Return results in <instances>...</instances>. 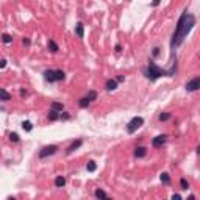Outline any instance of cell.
I'll list each match as a JSON object with an SVG mask.
<instances>
[{"mask_svg": "<svg viewBox=\"0 0 200 200\" xmlns=\"http://www.w3.org/2000/svg\"><path fill=\"white\" fill-rule=\"evenodd\" d=\"M86 99L89 100V102H94V100H97V92L96 91H89L86 94Z\"/></svg>", "mask_w": 200, "mask_h": 200, "instance_id": "d4e9b609", "label": "cell"}, {"mask_svg": "<svg viewBox=\"0 0 200 200\" xmlns=\"http://www.w3.org/2000/svg\"><path fill=\"white\" fill-rule=\"evenodd\" d=\"M64 78H66V74H64V70H61V69L55 70V80H57V81H63Z\"/></svg>", "mask_w": 200, "mask_h": 200, "instance_id": "ac0fdd59", "label": "cell"}, {"mask_svg": "<svg viewBox=\"0 0 200 200\" xmlns=\"http://www.w3.org/2000/svg\"><path fill=\"white\" fill-rule=\"evenodd\" d=\"M81 144H83V141H81V139H77V141H74V142H72L70 146L67 147V149H66V153L69 155V153H72V152H75L77 149H80V147H81Z\"/></svg>", "mask_w": 200, "mask_h": 200, "instance_id": "ba28073f", "label": "cell"}, {"mask_svg": "<svg viewBox=\"0 0 200 200\" xmlns=\"http://www.w3.org/2000/svg\"><path fill=\"white\" fill-rule=\"evenodd\" d=\"M158 55H159V49L155 47V49H153V57H158Z\"/></svg>", "mask_w": 200, "mask_h": 200, "instance_id": "d6a6232c", "label": "cell"}, {"mask_svg": "<svg viewBox=\"0 0 200 200\" xmlns=\"http://www.w3.org/2000/svg\"><path fill=\"white\" fill-rule=\"evenodd\" d=\"M158 119H159L161 122H166V120H169V119H170V113H167V111H164V113H161V114L158 116Z\"/></svg>", "mask_w": 200, "mask_h": 200, "instance_id": "cb8c5ba5", "label": "cell"}, {"mask_svg": "<svg viewBox=\"0 0 200 200\" xmlns=\"http://www.w3.org/2000/svg\"><path fill=\"white\" fill-rule=\"evenodd\" d=\"M116 81H117V83H122V81H125V77H124V75H119L117 78H116Z\"/></svg>", "mask_w": 200, "mask_h": 200, "instance_id": "f546056e", "label": "cell"}, {"mask_svg": "<svg viewBox=\"0 0 200 200\" xmlns=\"http://www.w3.org/2000/svg\"><path fill=\"white\" fill-rule=\"evenodd\" d=\"M9 139L13 141V142H19V141H20V138H19L17 133H11V135H9Z\"/></svg>", "mask_w": 200, "mask_h": 200, "instance_id": "4316f807", "label": "cell"}, {"mask_svg": "<svg viewBox=\"0 0 200 200\" xmlns=\"http://www.w3.org/2000/svg\"><path fill=\"white\" fill-rule=\"evenodd\" d=\"M22 44H24V46H30L31 41L28 39V38H24V39H22Z\"/></svg>", "mask_w": 200, "mask_h": 200, "instance_id": "f1b7e54d", "label": "cell"}, {"mask_svg": "<svg viewBox=\"0 0 200 200\" xmlns=\"http://www.w3.org/2000/svg\"><path fill=\"white\" fill-rule=\"evenodd\" d=\"M159 180H161L163 185H170V175L167 174V172H163L161 177H159Z\"/></svg>", "mask_w": 200, "mask_h": 200, "instance_id": "e0dca14e", "label": "cell"}, {"mask_svg": "<svg viewBox=\"0 0 200 200\" xmlns=\"http://www.w3.org/2000/svg\"><path fill=\"white\" fill-rule=\"evenodd\" d=\"M105 200H113V199H109V197H107V199H105Z\"/></svg>", "mask_w": 200, "mask_h": 200, "instance_id": "74e56055", "label": "cell"}, {"mask_svg": "<svg viewBox=\"0 0 200 200\" xmlns=\"http://www.w3.org/2000/svg\"><path fill=\"white\" fill-rule=\"evenodd\" d=\"M47 47H49V50H50V52H52V53H57L58 50H59V46H58V44L55 42L53 39H50V41H49Z\"/></svg>", "mask_w": 200, "mask_h": 200, "instance_id": "4fadbf2b", "label": "cell"}, {"mask_svg": "<svg viewBox=\"0 0 200 200\" xmlns=\"http://www.w3.org/2000/svg\"><path fill=\"white\" fill-rule=\"evenodd\" d=\"M59 119H63V120H67V119H70V114H69V113L59 114Z\"/></svg>", "mask_w": 200, "mask_h": 200, "instance_id": "83f0119b", "label": "cell"}, {"mask_svg": "<svg viewBox=\"0 0 200 200\" xmlns=\"http://www.w3.org/2000/svg\"><path fill=\"white\" fill-rule=\"evenodd\" d=\"M144 124V119L139 117V116H136V117H133L128 124H127V133L128 135H133L135 131H138V128H141Z\"/></svg>", "mask_w": 200, "mask_h": 200, "instance_id": "3957f363", "label": "cell"}, {"mask_svg": "<svg viewBox=\"0 0 200 200\" xmlns=\"http://www.w3.org/2000/svg\"><path fill=\"white\" fill-rule=\"evenodd\" d=\"M116 52H122V46H120V44H117V46H116Z\"/></svg>", "mask_w": 200, "mask_h": 200, "instance_id": "836d02e7", "label": "cell"}, {"mask_svg": "<svg viewBox=\"0 0 200 200\" xmlns=\"http://www.w3.org/2000/svg\"><path fill=\"white\" fill-rule=\"evenodd\" d=\"M64 185H66V178L64 177H57V178H55V186L57 188H64Z\"/></svg>", "mask_w": 200, "mask_h": 200, "instance_id": "d6986e66", "label": "cell"}, {"mask_svg": "<svg viewBox=\"0 0 200 200\" xmlns=\"http://www.w3.org/2000/svg\"><path fill=\"white\" fill-rule=\"evenodd\" d=\"M47 119H49L50 122L58 120V119H59V113H57V111H52V109H50V111H49V114H47Z\"/></svg>", "mask_w": 200, "mask_h": 200, "instance_id": "2e32d148", "label": "cell"}, {"mask_svg": "<svg viewBox=\"0 0 200 200\" xmlns=\"http://www.w3.org/2000/svg\"><path fill=\"white\" fill-rule=\"evenodd\" d=\"M8 200H16V199H14V197H9V199H8Z\"/></svg>", "mask_w": 200, "mask_h": 200, "instance_id": "8d00e7d4", "label": "cell"}, {"mask_svg": "<svg viewBox=\"0 0 200 200\" xmlns=\"http://www.w3.org/2000/svg\"><path fill=\"white\" fill-rule=\"evenodd\" d=\"M50 109H52V111H57V113H63L64 105L61 103V102H52V105H50Z\"/></svg>", "mask_w": 200, "mask_h": 200, "instance_id": "8fae6325", "label": "cell"}, {"mask_svg": "<svg viewBox=\"0 0 200 200\" xmlns=\"http://www.w3.org/2000/svg\"><path fill=\"white\" fill-rule=\"evenodd\" d=\"M172 200H183V199H181L180 194H174V196H172Z\"/></svg>", "mask_w": 200, "mask_h": 200, "instance_id": "4dcf8cb0", "label": "cell"}, {"mask_svg": "<svg viewBox=\"0 0 200 200\" xmlns=\"http://www.w3.org/2000/svg\"><path fill=\"white\" fill-rule=\"evenodd\" d=\"M94 196H96L97 200H105L108 196H107V192H105L103 189H100V188H97L96 191H94Z\"/></svg>", "mask_w": 200, "mask_h": 200, "instance_id": "7c38bea8", "label": "cell"}, {"mask_svg": "<svg viewBox=\"0 0 200 200\" xmlns=\"http://www.w3.org/2000/svg\"><path fill=\"white\" fill-rule=\"evenodd\" d=\"M180 188L183 191H188V188H189V181H188L186 178H181L180 180Z\"/></svg>", "mask_w": 200, "mask_h": 200, "instance_id": "484cf974", "label": "cell"}, {"mask_svg": "<svg viewBox=\"0 0 200 200\" xmlns=\"http://www.w3.org/2000/svg\"><path fill=\"white\" fill-rule=\"evenodd\" d=\"M146 155H147V149H146V147L139 146V147L135 149V157H136V158H144Z\"/></svg>", "mask_w": 200, "mask_h": 200, "instance_id": "30bf717a", "label": "cell"}, {"mask_svg": "<svg viewBox=\"0 0 200 200\" xmlns=\"http://www.w3.org/2000/svg\"><path fill=\"white\" fill-rule=\"evenodd\" d=\"M199 88H200V77H194L192 80H189L186 83L188 92H196V91H199Z\"/></svg>", "mask_w": 200, "mask_h": 200, "instance_id": "5b68a950", "label": "cell"}, {"mask_svg": "<svg viewBox=\"0 0 200 200\" xmlns=\"http://www.w3.org/2000/svg\"><path fill=\"white\" fill-rule=\"evenodd\" d=\"M166 141H167V135H158V136H155L153 139H152V146L153 147H163Z\"/></svg>", "mask_w": 200, "mask_h": 200, "instance_id": "8992f818", "label": "cell"}, {"mask_svg": "<svg viewBox=\"0 0 200 200\" xmlns=\"http://www.w3.org/2000/svg\"><path fill=\"white\" fill-rule=\"evenodd\" d=\"M75 35L78 36L80 39L85 36V28H83V24H81V22H78V24H77V27H75Z\"/></svg>", "mask_w": 200, "mask_h": 200, "instance_id": "5bb4252c", "label": "cell"}, {"mask_svg": "<svg viewBox=\"0 0 200 200\" xmlns=\"http://www.w3.org/2000/svg\"><path fill=\"white\" fill-rule=\"evenodd\" d=\"M196 25V17L192 14H188V11L181 14V17L177 22V27H175V31L172 35V41H170V46L172 47H178L180 44L185 41V38L188 36V33L192 30V27Z\"/></svg>", "mask_w": 200, "mask_h": 200, "instance_id": "6da1fadb", "label": "cell"}, {"mask_svg": "<svg viewBox=\"0 0 200 200\" xmlns=\"http://www.w3.org/2000/svg\"><path fill=\"white\" fill-rule=\"evenodd\" d=\"M58 152V146H46V147H42L41 149V152H39V158H49V157H52V155H55Z\"/></svg>", "mask_w": 200, "mask_h": 200, "instance_id": "277c9868", "label": "cell"}, {"mask_svg": "<svg viewBox=\"0 0 200 200\" xmlns=\"http://www.w3.org/2000/svg\"><path fill=\"white\" fill-rule=\"evenodd\" d=\"M105 88H107V91H116L117 89V81H116L114 78H109L107 80V83H105Z\"/></svg>", "mask_w": 200, "mask_h": 200, "instance_id": "9c48e42d", "label": "cell"}, {"mask_svg": "<svg viewBox=\"0 0 200 200\" xmlns=\"http://www.w3.org/2000/svg\"><path fill=\"white\" fill-rule=\"evenodd\" d=\"M20 96H22V97L27 96V91H25V89H20Z\"/></svg>", "mask_w": 200, "mask_h": 200, "instance_id": "d590c367", "label": "cell"}, {"mask_svg": "<svg viewBox=\"0 0 200 200\" xmlns=\"http://www.w3.org/2000/svg\"><path fill=\"white\" fill-rule=\"evenodd\" d=\"M7 66V59H0V69H3Z\"/></svg>", "mask_w": 200, "mask_h": 200, "instance_id": "1f68e13d", "label": "cell"}, {"mask_svg": "<svg viewBox=\"0 0 200 200\" xmlns=\"http://www.w3.org/2000/svg\"><path fill=\"white\" fill-rule=\"evenodd\" d=\"M22 128H24L25 131H31L33 130V124L30 120H25V122H22Z\"/></svg>", "mask_w": 200, "mask_h": 200, "instance_id": "603a6c76", "label": "cell"}, {"mask_svg": "<svg viewBox=\"0 0 200 200\" xmlns=\"http://www.w3.org/2000/svg\"><path fill=\"white\" fill-rule=\"evenodd\" d=\"M89 105H91V102H89L86 97H81V99L78 100V107H80V108H88Z\"/></svg>", "mask_w": 200, "mask_h": 200, "instance_id": "ffe728a7", "label": "cell"}, {"mask_svg": "<svg viewBox=\"0 0 200 200\" xmlns=\"http://www.w3.org/2000/svg\"><path fill=\"white\" fill-rule=\"evenodd\" d=\"M144 75H146L149 80L155 81V80H158L159 77H164V75L169 77V70H164L163 67H159V66L155 64L153 61H149V66L144 69Z\"/></svg>", "mask_w": 200, "mask_h": 200, "instance_id": "7a4b0ae2", "label": "cell"}, {"mask_svg": "<svg viewBox=\"0 0 200 200\" xmlns=\"http://www.w3.org/2000/svg\"><path fill=\"white\" fill-rule=\"evenodd\" d=\"M186 200H196V196H194V194H191V196H189V197H188Z\"/></svg>", "mask_w": 200, "mask_h": 200, "instance_id": "e575fe53", "label": "cell"}, {"mask_svg": "<svg viewBox=\"0 0 200 200\" xmlns=\"http://www.w3.org/2000/svg\"><path fill=\"white\" fill-rule=\"evenodd\" d=\"M2 41L5 42V44H11L14 41V38L11 36V35H8V33H5V35H2Z\"/></svg>", "mask_w": 200, "mask_h": 200, "instance_id": "7402d4cb", "label": "cell"}, {"mask_svg": "<svg viewBox=\"0 0 200 200\" xmlns=\"http://www.w3.org/2000/svg\"><path fill=\"white\" fill-rule=\"evenodd\" d=\"M96 169H97L96 161H89V163L86 164V170H88V172H96Z\"/></svg>", "mask_w": 200, "mask_h": 200, "instance_id": "44dd1931", "label": "cell"}, {"mask_svg": "<svg viewBox=\"0 0 200 200\" xmlns=\"http://www.w3.org/2000/svg\"><path fill=\"white\" fill-rule=\"evenodd\" d=\"M0 100H2V102H9L11 94L8 91H5V89H0Z\"/></svg>", "mask_w": 200, "mask_h": 200, "instance_id": "9a60e30c", "label": "cell"}, {"mask_svg": "<svg viewBox=\"0 0 200 200\" xmlns=\"http://www.w3.org/2000/svg\"><path fill=\"white\" fill-rule=\"evenodd\" d=\"M44 80L46 81H49V83H55L57 80H55V70H52V69H47V70H44Z\"/></svg>", "mask_w": 200, "mask_h": 200, "instance_id": "52a82bcc", "label": "cell"}]
</instances>
